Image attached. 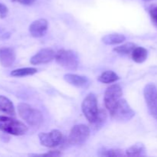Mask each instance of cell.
<instances>
[{
    "label": "cell",
    "instance_id": "obj_12",
    "mask_svg": "<svg viewBox=\"0 0 157 157\" xmlns=\"http://www.w3.org/2000/svg\"><path fill=\"white\" fill-rule=\"evenodd\" d=\"M15 52L13 48L9 47L0 48V64L5 67H9L15 62Z\"/></svg>",
    "mask_w": 157,
    "mask_h": 157
},
{
    "label": "cell",
    "instance_id": "obj_14",
    "mask_svg": "<svg viewBox=\"0 0 157 157\" xmlns=\"http://www.w3.org/2000/svg\"><path fill=\"white\" fill-rule=\"evenodd\" d=\"M0 111L11 116L15 114V107L12 101L2 95H0Z\"/></svg>",
    "mask_w": 157,
    "mask_h": 157
},
{
    "label": "cell",
    "instance_id": "obj_15",
    "mask_svg": "<svg viewBox=\"0 0 157 157\" xmlns=\"http://www.w3.org/2000/svg\"><path fill=\"white\" fill-rule=\"evenodd\" d=\"M147 150L145 146L141 143L134 144L126 151V156H144L147 155Z\"/></svg>",
    "mask_w": 157,
    "mask_h": 157
},
{
    "label": "cell",
    "instance_id": "obj_10",
    "mask_svg": "<svg viewBox=\"0 0 157 157\" xmlns=\"http://www.w3.org/2000/svg\"><path fill=\"white\" fill-rule=\"evenodd\" d=\"M55 55H56V53L53 49L48 48H42L31 58L30 62L31 64H34V65L47 64V63L51 62L55 59Z\"/></svg>",
    "mask_w": 157,
    "mask_h": 157
},
{
    "label": "cell",
    "instance_id": "obj_4",
    "mask_svg": "<svg viewBox=\"0 0 157 157\" xmlns=\"http://www.w3.org/2000/svg\"><path fill=\"white\" fill-rule=\"evenodd\" d=\"M82 112L87 121L93 124L95 122L99 113V109L98 107V100L94 94L90 93L87 95L81 104Z\"/></svg>",
    "mask_w": 157,
    "mask_h": 157
},
{
    "label": "cell",
    "instance_id": "obj_18",
    "mask_svg": "<svg viewBox=\"0 0 157 157\" xmlns=\"http://www.w3.org/2000/svg\"><path fill=\"white\" fill-rule=\"evenodd\" d=\"M119 78V76L115 72L112 71H106L98 77V80L100 82L104 83V84H111L118 81Z\"/></svg>",
    "mask_w": 157,
    "mask_h": 157
},
{
    "label": "cell",
    "instance_id": "obj_16",
    "mask_svg": "<svg viewBox=\"0 0 157 157\" xmlns=\"http://www.w3.org/2000/svg\"><path fill=\"white\" fill-rule=\"evenodd\" d=\"M126 40V37L122 34H109L102 38V41L106 44H117L124 42Z\"/></svg>",
    "mask_w": 157,
    "mask_h": 157
},
{
    "label": "cell",
    "instance_id": "obj_11",
    "mask_svg": "<svg viewBox=\"0 0 157 157\" xmlns=\"http://www.w3.org/2000/svg\"><path fill=\"white\" fill-rule=\"evenodd\" d=\"M48 28V22L44 18H40L33 21L29 26V32L34 38H41L46 34Z\"/></svg>",
    "mask_w": 157,
    "mask_h": 157
},
{
    "label": "cell",
    "instance_id": "obj_21",
    "mask_svg": "<svg viewBox=\"0 0 157 157\" xmlns=\"http://www.w3.org/2000/svg\"><path fill=\"white\" fill-rule=\"evenodd\" d=\"M123 153V150H116V149H110V150H104L101 153V156H125Z\"/></svg>",
    "mask_w": 157,
    "mask_h": 157
},
{
    "label": "cell",
    "instance_id": "obj_20",
    "mask_svg": "<svg viewBox=\"0 0 157 157\" xmlns=\"http://www.w3.org/2000/svg\"><path fill=\"white\" fill-rule=\"evenodd\" d=\"M136 48V45L134 43L132 42H128L126 43V44H122V45L117 46V47L114 48H113V52H115L116 53L118 54H124V55H127V54H130L133 52V51Z\"/></svg>",
    "mask_w": 157,
    "mask_h": 157
},
{
    "label": "cell",
    "instance_id": "obj_27",
    "mask_svg": "<svg viewBox=\"0 0 157 157\" xmlns=\"http://www.w3.org/2000/svg\"><path fill=\"white\" fill-rule=\"evenodd\" d=\"M144 1H145V2H148V1H151V0H144Z\"/></svg>",
    "mask_w": 157,
    "mask_h": 157
},
{
    "label": "cell",
    "instance_id": "obj_13",
    "mask_svg": "<svg viewBox=\"0 0 157 157\" xmlns=\"http://www.w3.org/2000/svg\"><path fill=\"white\" fill-rule=\"evenodd\" d=\"M64 80L71 85L78 87H86L89 85V80L87 77L75 74H67L64 76Z\"/></svg>",
    "mask_w": 157,
    "mask_h": 157
},
{
    "label": "cell",
    "instance_id": "obj_24",
    "mask_svg": "<svg viewBox=\"0 0 157 157\" xmlns=\"http://www.w3.org/2000/svg\"><path fill=\"white\" fill-rule=\"evenodd\" d=\"M62 155V153L58 150H55V151H49L48 153H44V154H29V156H60Z\"/></svg>",
    "mask_w": 157,
    "mask_h": 157
},
{
    "label": "cell",
    "instance_id": "obj_1",
    "mask_svg": "<svg viewBox=\"0 0 157 157\" xmlns=\"http://www.w3.org/2000/svg\"><path fill=\"white\" fill-rule=\"evenodd\" d=\"M19 116L30 126L39 127L43 122V115L37 109H35L25 103H20L18 105Z\"/></svg>",
    "mask_w": 157,
    "mask_h": 157
},
{
    "label": "cell",
    "instance_id": "obj_26",
    "mask_svg": "<svg viewBox=\"0 0 157 157\" xmlns=\"http://www.w3.org/2000/svg\"><path fill=\"white\" fill-rule=\"evenodd\" d=\"M12 2H15L21 3L22 5H25V6H29L35 2V0H12Z\"/></svg>",
    "mask_w": 157,
    "mask_h": 157
},
{
    "label": "cell",
    "instance_id": "obj_6",
    "mask_svg": "<svg viewBox=\"0 0 157 157\" xmlns=\"http://www.w3.org/2000/svg\"><path fill=\"white\" fill-rule=\"evenodd\" d=\"M90 129L84 124H78L72 127L67 140L71 145H82L90 136Z\"/></svg>",
    "mask_w": 157,
    "mask_h": 157
},
{
    "label": "cell",
    "instance_id": "obj_2",
    "mask_svg": "<svg viewBox=\"0 0 157 157\" xmlns=\"http://www.w3.org/2000/svg\"><path fill=\"white\" fill-rule=\"evenodd\" d=\"M0 130L14 136H21L28 131V127L18 120L0 116Z\"/></svg>",
    "mask_w": 157,
    "mask_h": 157
},
{
    "label": "cell",
    "instance_id": "obj_9",
    "mask_svg": "<svg viewBox=\"0 0 157 157\" xmlns=\"http://www.w3.org/2000/svg\"><path fill=\"white\" fill-rule=\"evenodd\" d=\"M38 138L41 145L49 148L58 147L64 140L62 133L58 130H53L49 133H40Z\"/></svg>",
    "mask_w": 157,
    "mask_h": 157
},
{
    "label": "cell",
    "instance_id": "obj_22",
    "mask_svg": "<svg viewBox=\"0 0 157 157\" xmlns=\"http://www.w3.org/2000/svg\"><path fill=\"white\" fill-rule=\"evenodd\" d=\"M106 119H107V113H106L105 110H99V113H98V117H97L95 122L93 123L92 124H94V126L96 127H101V126L105 122Z\"/></svg>",
    "mask_w": 157,
    "mask_h": 157
},
{
    "label": "cell",
    "instance_id": "obj_17",
    "mask_svg": "<svg viewBox=\"0 0 157 157\" xmlns=\"http://www.w3.org/2000/svg\"><path fill=\"white\" fill-rule=\"evenodd\" d=\"M148 52L143 47H136L132 52V58L136 63H143L147 60Z\"/></svg>",
    "mask_w": 157,
    "mask_h": 157
},
{
    "label": "cell",
    "instance_id": "obj_5",
    "mask_svg": "<svg viewBox=\"0 0 157 157\" xmlns=\"http://www.w3.org/2000/svg\"><path fill=\"white\" fill-rule=\"evenodd\" d=\"M122 95L123 90L119 84H112L107 88L104 94V104L110 114L116 108Z\"/></svg>",
    "mask_w": 157,
    "mask_h": 157
},
{
    "label": "cell",
    "instance_id": "obj_8",
    "mask_svg": "<svg viewBox=\"0 0 157 157\" xmlns=\"http://www.w3.org/2000/svg\"><path fill=\"white\" fill-rule=\"evenodd\" d=\"M112 117L120 121H127L135 116V112L130 107L126 100L121 99L114 109L113 113L110 114Z\"/></svg>",
    "mask_w": 157,
    "mask_h": 157
},
{
    "label": "cell",
    "instance_id": "obj_23",
    "mask_svg": "<svg viewBox=\"0 0 157 157\" xmlns=\"http://www.w3.org/2000/svg\"><path fill=\"white\" fill-rule=\"evenodd\" d=\"M149 12H150V17H151V19L153 20V21L155 24L157 25V5L152 6L151 7H150V10H149Z\"/></svg>",
    "mask_w": 157,
    "mask_h": 157
},
{
    "label": "cell",
    "instance_id": "obj_19",
    "mask_svg": "<svg viewBox=\"0 0 157 157\" xmlns=\"http://www.w3.org/2000/svg\"><path fill=\"white\" fill-rule=\"evenodd\" d=\"M37 71H38L35 67H23L12 71L11 72V75L13 77H26L35 75Z\"/></svg>",
    "mask_w": 157,
    "mask_h": 157
},
{
    "label": "cell",
    "instance_id": "obj_3",
    "mask_svg": "<svg viewBox=\"0 0 157 157\" xmlns=\"http://www.w3.org/2000/svg\"><path fill=\"white\" fill-rule=\"evenodd\" d=\"M55 61L61 67L71 71L77 70L78 58L76 54L71 50H59L55 55Z\"/></svg>",
    "mask_w": 157,
    "mask_h": 157
},
{
    "label": "cell",
    "instance_id": "obj_25",
    "mask_svg": "<svg viewBox=\"0 0 157 157\" xmlns=\"http://www.w3.org/2000/svg\"><path fill=\"white\" fill-rule=\"evenodd\" d=\"M8 12H9V9L8 8L5 6L4 4L0 2V17L1 18H5L7 16Z\"/></svg>",
    "mask_w": 157,
    "mask_h": 157
},
{
    "label": "cell",
    "instance_id": "obj_7",
    "mask_svg": "<svg viewBox=\"0 0 157 157\" xmlns=\"http://www.w3.org/2000/svg\"><path fill=\"white\" fill-rule=\"evenodd\" d=\"M144 95L150 114L157 120V87L153 84L145 86Z\"/></svg>",
    "mask_w": 157,
    "mask_h": 157
}]
</instances>
